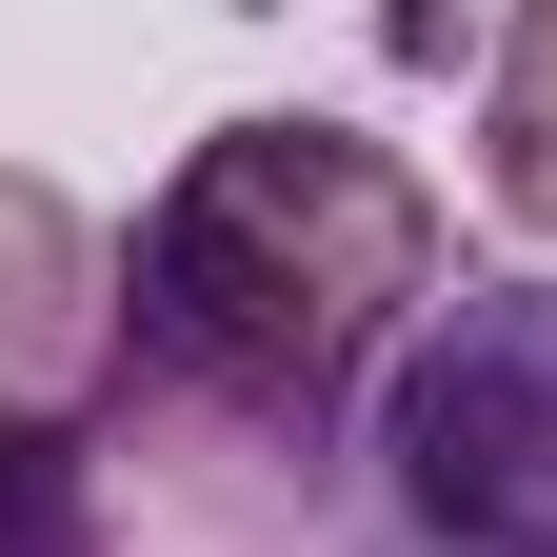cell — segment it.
Returning <instances> with one entry per match:
<instances>
[{"label": "cell", "mask_w": 557, "mask_h": 557, "mask_svg": "<svg viewBox=\"0 0 557 557\" xmlns=\"http://www.w3.org/2000/svg\"><path fill=\"white\" fill-rule=\"evenodd\" d=\"M438 299H458V220L398 139L220 120V139H180V180L120 239V379H160L180 418L338 478Z\"/></svg>", "instance_id": "1"}, {"label": "cell", "mask_w": 557, "mask_h": 557, "mask_svg": "<svg viewBox=\"0 0 557 557\" xmlns=\"http://www.w3.org/2000/svg\"><path fill=\"white\" fill-rule=\"evenodd\" d=\"M338 557H557V278H458L338 458Z\"/></svg>", "instance_id": "2"}, {"label": "cell", "mask_w": 557, "mask_h": 557, "mask_svg": "<svg viewBox=\"0 0 557 557\" xmlns=\"http://www.w3.org/2000/svg\"><path fill=\"white\" fill-rule=\"evenodd\" d=\"M319 478L180 418L160 379H100L0 438V557H299Z\"/></svg>", "instance_id": "3"}, {"label": "cell", "mask_w": 557, "mask_h": 557, "mask_svg": "<svg viewBox=\"0 0 557 557\" xmlns=\"http://www.w3.org/2000/svg\"><path fill=\"white\" fill-rule=\"evenodd\" d=\"M120 379V239L40 160H0V438Z\"/></svg>", "instance_id": "4"}, {"label": "cell", "mask_w": 557, "mask_h": 557, "mask_svg": "<svg viewBox=\"0 0 557 557\" xmlns=\"http://www.w3.org/2000/svg\"><path fill=\"white\" fill-rule=\"evenodd\" d=\"M478 199H498L518 239H557V0H518V21L478 40Z\"/></svg>", "instance_id": "5"}]
</instances>
